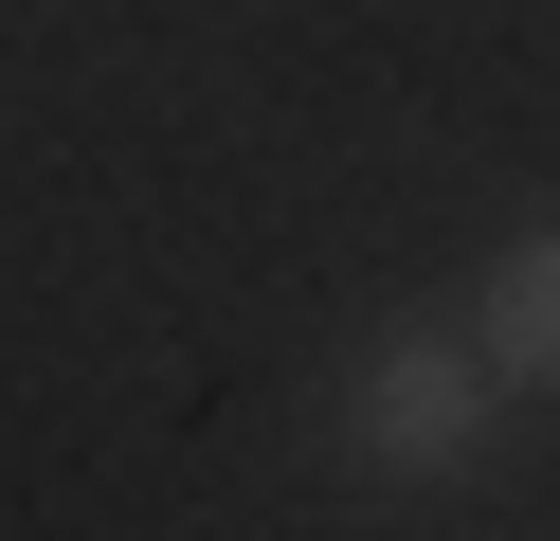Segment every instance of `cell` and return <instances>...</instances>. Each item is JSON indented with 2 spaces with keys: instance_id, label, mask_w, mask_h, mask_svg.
I'll list each match as a JSON object with an SVG mask.
<instances>
[{
  "instance_id": "obj_2",
  "label": "cell",
  "mask_w": 560,
  "mask_h": 541,
  "mask_svg": "<svg viewBox=\"0 0 560 541\" xmlns=\"http://www.w3.org/2000/svg\"><path fill=\"white\" fill-rule=\"evenodd\" d=\"M452 325L488 343V379H506V397H560V216H542V235H506V252H488V271H470V307H452Z\"/></svg>"
},
{
  "instance_id": "obj_1",
  "label": "cell",
  "mask_w": 560,
  "mask_h": 541,
  "mask_svg": "<svg viewBox=\"0 0 560 541\" xmlns=\"http://www.w3.org/2000/svg\"><path fill=\"white\" fill-rule=\"evenodd\" d=\"M326 415H343V469H362V487H470L506 379H488V343H470L452 307H398V325H362V343H343Z\"/></svg>"
}]
</instances>
